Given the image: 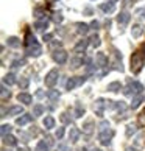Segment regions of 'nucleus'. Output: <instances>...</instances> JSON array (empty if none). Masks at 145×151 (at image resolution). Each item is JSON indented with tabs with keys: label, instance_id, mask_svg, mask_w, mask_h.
Wrapping results in <instances>:
<instances>
[{
	"label": "nucleus",
	"instance_id": "obj_1",
	"mask_svg": "<svg viewBox=\"0 0 145 151\" xmlns=\"http://www.w3.org/2000/svg\"><path fill=\"white\" fill-rule=\"evenodd\" d=\"M142 65H144V56H142V53L137 52L131 56V72L133 73H139Z\"/></svg>",
	"mask_w": 145,
	"mask_h": 151
},
{
	"label": "nucleus",
	"instance_id": "obj_2",
	"mask_svg": "<svg viewBox=\"0 0 145 151\" xmlns=\"http://www.w3.org/2000/svg\"><path fill=\"white\" fill-rule=\"evenodd\" d=\"M142 91H144V87H142L141 83H130V84L125 87L123 93L125 95H141Z\"/></svg>",
	"mask_w": 145,
	"mask_h": 151
},
{
	"label": "nucleus",
	"instance_id": "obj_3",
	"mask_svg": "<svg viewBox=\"0 0 145 151\" xmlns=\"http://www.w3.org/2000/svg\"><path fill=\"white\" fill-rule=\"evenodd\" d=\"M105 108H114L113 101H109V100L106 101V100H103V98H98L97 101H95V112H97L98 115H102Z\"/></svg>",
	"mask_w": 145,
	"mask_h": 151
},
{
	"label": "nucleus",
	"instance_id": "obj_4",
	"mask_svg": "<svg viewBox=\"0 0 145 151\" xmlns=\"http://www.w3.org/2000/svg\"><path fill=\"white\" fill-rule=\"evenodd\" d=\"M58 70L56 69H53V70H50L48 73H47V76H45V86H48V87H53L55 84L58 83Z\"/></svg>",
	"mask_w": 145,
	"mask_h": 151
},
{
	"label": "nucleus",
	"instance_id": "obj_5",
	"mask_svg": "<svg viewBox=\"0 0 145 151\" xmlns=\"http://www.w3.org/2000/svg\"><path fill=\"white\" fill-rule=\"evenodd\" d=\"M114 136V132L111 131V129H106V131H102L98 134V140L102 145H105V147H108V145L111 143V139H113Z\"/></svg>",
	"mask_w": 145,
	"mask_h": 151
},
{
	"label": "nucleus",
	"instance_id": "obj_6",
	"mask_svg": "<svg viewBox=\"0 0 145 151\" xmlns=\"http://www.w3.org/2000/svg\"><path fill=\"white\" fill-rule=\"evenodd\" d=\"M53 59H55V63H58V64H64L66 61H67V52L63 50V48L55 50L53 52Z\"/></svg>",
	"mask_w": 145,
	"mask_h": 151
},
{
	"label": "nucleus",
	"instance_id": "obj_7",
	"mask_svg": "<svg viewBox=\"0 0 145 151\" xmlns=\"http://www.w3.org/2000/svg\"><path fill=\"white\" fill-rule=\"evenodd\" d=\"M86 78H83V76H75V78H70V80L67 81V84H66V87H67V91H74V89L76 86H81L83 83H84Z\"/></svg>",
	"mask_w": 145,
	"mask_h": 151
},
{
	"label": "nucleus",
	"instance_id": "obj_8",
	"mask_svg": "<svg viewBox=\"0 0 145 151\" xmlns=\"http://www.w3.org/2000/svg\"><path fill=\"white\" fill-rule=\"evenodd\" d=\"M106 64H108L106 55H105V53H97V56H95V65H98V67H105Z\"/></svg>",
	"mask_w": 145,
	"mask_h": 151
},
{
	"label": "nucleus",
	"instance_id": "obj_9",
	"mask_svg": "<svg viewBox=\"0 0 145 151\" xmlns=\"http://www.w3.org/2000/svg\"><path fill=\"white\" fill-rule=\"evenodd\" d=\"M144 33V27L141 24H136V25H133V28H131V36L137 39V37H141V35Z\"/></svg>",
	"mask_w": 145,
	"mask_h": 151
},
{
	"label": "nucleus",
	"instance_id": "obj_10",
	"mask_svg": "<svg viewBox=\"0 0 145 151\" xmlns=\"http://www.w3.org/2000/svg\"><path fill=\"white\" fill-rule=\"evenodd\" d=\"M130 19H131V16H130V13H126V11H123V13H120L117 16V22H119L120 25H126L128 22H130Z\"/></svg>",
	"mask_w": 145,
	"mask_h": 151
},
{
	"label": "nucleus",
	"instance_id": "obj_11",
	"mask_svg": "<svg viewBox=\"0 0 145 151\" xmlns=\"http://www.w3.org/2000/svg\"><path fill=\"white\" fill-rule=\"evenodd\" d=\"M27 53L30 55V56H39V55L42 53V48H41V45H33V47H27Z\"/></svg>",
	"mask_w": 145,
	"mask_h": 151
},
{
	"label": "nucleus",
	"instance_id": "obj_12",
	"mask_svg": "<svg viewBox=\"0 0 145 151\" xmlns=\"http://www.w3.org/2000/svg\"><path fill=\"white\" fill-rule=\"evenodd\" d=\"M31 119H33L31 115L24 114V115H20L19 119L16 120V125H17V126H24V125H27V123H30V122H31Z\"/></svg>",
	"mask_w": 145,
	"mask_h": 151
},
{
	"label": "nucleus",
	"instance_id": "obj_13",
	"mask_svg": "<svg viewBox=\"0 0 145 151\" xmlns=\"http://www.w3.org/2000/svg\"><path fill=\"white\" fill-rule=\"evenodd\" d=\"M47 27H48V20L42 19V20H38L35 24V30L36 31H44V30H47Z\"/></svg>",
	"mask_w": 145,
	"mask_h": 151
},
{
	"label": "nucleus",
	"instance_id": "obj_14",
	"mask_svg": "<svg viewBox=\"0 0 145 151\" xmlns=\"http://www.w3.org/2000/svg\"><path fill=\"white\" fill-rule=\"evenodd\" d=\"M78 137H80V131H78V128H70V131H69V140L72 143H75L78 140Z\"/></svg>",
	"mask_w": 145,
	"mask_h": 151
},
{
	"label": "nucleus",
	"instance_id": "obj_15",
	"mask_svg": "<svg viewBox=\"0 0 145 151\" xmlns=\"http://www.w3.org/2000/svg\"><path fill=\"white\" fill-rule=\"evenodd\" d=\"M102 11L103 13H106V14H111V13H114V9H115V5L114 3H111V2H108V3H102Z\"/></svg>",
	"mask_w": 145,
	"mask_h": 151
},
{
	"label": "nucleus",
	"instance_id": "obj_16",
	"mask_svg": "<svg viewBox=\"0 0 145 151\" xmlns=\"http://www.w3.org/2000/svg\"><path fill=\"white\" fill-rule=\"evenodd\" d=\"M17 100H19L20 103H24V104H30V103H31V95L22 92V93L17 95Z\"/></svg>",
	"mask_w": 145,
	"mask_h": 151
},
{
	"label": "nucleus",
	"instance_id": "obj_17",
	"mask_svg": "<svg viewBox=\"0 0 145 151\" xmlns=\"http://www.w3.org/2000/svg\"><path fill=\"white\" fill-rule=\"evenodd\" d=\"M87 44H89V41H87V39H83V41H80V42H78L76 45H75V52H76V53H81V52H84V50H86V47H87Z\"/></svg>",
	"mask_w": 145,
	"mask_h": 151
},
{
	"label": "nucleus",
	"instance_id": "obj_18",
	"mask_svg": "<svg viewBox=\"0 0 145 151\" xmlns=\"http://www.w3.org/2000/svg\"><path fill=\"white\" fill-rule=\"evenodd\" d=\"M20 114H24V108H22V106H13V108L8 111V115H9V117L20 115Z\"/></svg>",
	"mask_w": 145,
	"mask_h": 151
},
{
	"label": "nucleus",
	"instance_id": "obj_19",
	"mask_svg": "<svg viewBox=\"0 0 145 151\" xmlns=\"http://www.w3.org/2000/svg\"><path fill=\"white\" fill-rule=\"evenodd\" d=\"M81 65H83V58H78L76 56V58H72L70 59V69L75 70V69H78V67H81Z\"/></svg>",
	"mask_w": 145,
	"mask_h": 151
},
{
	"label": "nucleus",
	"instance_id": "obj_20",
	"mask_svg": "<svg viewBox=\"0 0 145 151\" xmlns=\"http://www.w3.org/2000/svg\"><path fill=\"white\" fill-rule=\"evenodd\" d=\"M6 42H8V45L9 47H13V48H17L20 45V41H19V37H16V36H11L6 39Z\"/></svg>",
	"mask_w": 145,
	"mask_h": 151
},
{
	"label": "nucleus",
	"instance_id": "obj_21",
	"mask_svg": "<svg viewBox=\"0 0 145 151\" xmlns=\"http://www.w3.org/2000/svg\"><path fill=\"white\" fill-rule=\"evenodd\" d=\"M14 83H16V76H14V73H8V75H5V76H3V84L13 86Z\"/></svg>",
	"mask_w": 145,
	"mask_h": 151
},
{
	"label": "nucleus",
	"instance_id": "obj_22",
	"mask_svg": "<svg viewBox=\"0 0 145 151\" xmlns=\"http://www.w3.org/2000/svg\"><path fill=\"white\" fill-rule=\"evenodd\" d=\"M76 31L80 33V35H86V33L89 31V25L81 24V22H78V24H76Z\"/></svg>",
	"mask_w": 145,
	"mask_h": 151
},
{
	"label": "nucleus",
	"instance_id": "obj_23",
	"mask_svg": "<svg viewBox=\"0 0 145 151\" xmlns=\"http://www.w3.org/2000/svg\"><path fill=\"white\" fill-rule=\"evenodd\" d=\"M89 42H91V45H92L94 48H97V47H100V44H102V39H100V36L94 35V36H91Z\"/></svg>",
	"mask_w": 145,
	"mask_h": 151
},
{
	"label": "nucleus",
	"instance_id": "obj_24",
	"mask_svg": "<svg viewBox=\"0 0 145 151\" xmlns=\"http://www.w3.org/2000/svg\"><path fill=\"white\" fill-rule=\"evenodd\" d=\"M44 126H45V129H52L55 126V119L53 117H45L44 119Z\"/></svg>",
	"mask_w": 145,
	"mask_h": 151
},
{
	"label": "nucleus",
	"instance_id": "obj_25",
	"mask_svg": "<svg viewBox=\"0 0 145 151\" xmlns=\"http://www.w3.org/2000/svg\"><path fill=\"white\" fill-rule=\"evenodd\" d=\"M3 143L5 145H9V147H14L17 142H16V137H13V136H9V134H8V136L3 137Z\"/></svg>",
	"mask_w": 145,
	"mask_h": 151
},
{
	"label": "nucleus",
	"instance_id": "obj_26",
	"mask_svg": "<svg viewBox=\"0 0 145 151\" xmlns=\"http://www.w3.org/2000/svg\"><path fill=\"white\" fill-rule=\"evenodd\" d=\"M42 112H44V106L42 104H35V106H33V115H35V117L42 115Z\"/></svg>",
	"mask_w": 145,
	"mask_h": 151
},
{
	"label": "nucleus",
	"instance_id": "obj_27",
	"mask_svg": "<svg viewBox=\"0 0 145 151\" xmlns=\"http://www.w3.org/2000/svg\"><path fill=\"white\" fill-rule=\"evenodd\" d=\"M83 131H84L86 134H91L92 131H94V123L89 120V122H86L84 125H83Z\"/></svg>",
	"mask_w": 145,
	"mask_h": 151
},
{
	"label": "nucleus",
	"instance_id": "obj_28",
	"mask_svg": "<svg viewBox=\"0 0 145 151\" xmlns=\"http://www.w3.org/2000/svg\"><path fill=\"white\" fill-rule=\"evenodd\" d=\"M108 91H109V92H119V91H120V83H119V81L111 83V84L108 86Z\"/></svg>",
	"mask_w": 145,
	"mask_h": 151
},
{
	"label": "nucleus",
	"instance_id": "obj_29",
	"mask_svg": "<svg viewBox=\"0 0 145 151\" xmlns=\"http://www.w3.org/2000/svg\"><path fill=\"white\" fill-rule=\"evenodd\" d=\"M81 115H84V108L81 106V103H76V106H75V117L78 119V117H81Z\"/></svg>",
	"mask_w": 145,
	"mask_h": 151
},
{
	"label": "nucleus",
	"instance_id": "obj_30",
	"mask_svg": "<svg viewBox=\"0 0 145 151\" xmlns=\"http://www.w3.org/2000/svg\"><path fill=\"white\" fill-rule=\"evenodd\" d=\"M47 97H48V100H52V101H56V100L59 98V92L58 91H48Z\"/></svg>",
	"mask_w": 145,
	"mask_h": 151
},
{
	"label": "nucleus",
	"instance_id": "obj_31",
	"mask_svg": "<svg viewBox=\"0 0 145 151\" xmlns=\"http://www.w3.org/2000/svg\"><path fill=\"white\" fill-rule=\"evenodd\" d=\"M33 45H38V41L35 39V36H31L28 33L27 35V47H33Z\"/></svg>",
	"mask_w": 145,
	"mask_h": 151
},
{
	"label": "nucleus",
	"instance_id": "obj_32",
	"mask_svg": "<svg viewBox=\"0 0 145 151\" xmlns=\"http://www.w3.org/2000/svg\"><path fill=\"white\" fill-rule=\"evenodd\" d=\"M48 145L44 142V140H41V142H38V145H36V151H48Z\"/></svg>",
	"mask_w": 145,
	"mask_h": 151
},
{
	"label": "nucleus",
	"instance_id": "obj_33",
	"mask_svg": "<svg viewBox=\"0 0 145 151\" xmlns=\"http://www.w3.org/2000/svg\"><path fill=\"white\" fill-rule=\"evenodd\" d=\"M141 103H142V97H141V95H136V97L133 98V101H131V108H133V109H136Z\"/></svg>",
	"mask_w": 145,
	"mask_h": 151
},
{
	"label": "nucleus",
	"instance_id": "obj_34",
	"mask_svg": "<svg viewBox=\"0 0 145 151\" xmlns=\"http://www.w3.org/2000/svg\"><path fill=\"white\" fill-rule=\"evenodd\" d=\"M0 95H2V100H3V101H5V100H6V98H9V91H8V89L6 87H5V86H2V89H0Z\"/></svg>",
	"mask_w": 145,
	"mask_h": 151
},
{
	"label": "nucleus",
	"instance_id": "obj_35",
	"mask_svg": "<svg viewBox=\"0 0 145 151\" xmlns=\"http://www.w3.org/2000/svg\"><path fill=\"white\" fill-rule=\"evenodd\" d=\"M134 132H136V125H128L126 126V136L128 137H131Z\"/></svg>",
	"mask_w": 145,
	"mask_h": 151
},
{
	"label": "nucleus",
	"instance_id": "obj_36",
	"mask_svg": "<svg viewBox=\"0 0 145 151\" xmlns=\"http://www.w3.org/2000/svg\"><path fill=\"white\" fill-rule=\"evenodd\" d=\"M25 64V59H17V61H13V64H11V67H13V69H19V67H22Z\"/></svg>",
	"mask_w": 145,
	"mask_h": 151
},
{
	"label": "nucleus",
	"instance_id": "obj_37",
	"mask_svg": "<svg viewBox=\"0 0 145 151\" xmlns=\"http://www.w3.org/2000/svg\"><path fill=\"white\" fill-rule=\"evenodd\" d=\"M98 128H100V131H106V129H109V122H106V120L100 122Z\"/></svg>",
	"mask_w": 145,
	"mask_h": 151
},
{
	"label": "nucleus",
	"instance_id": "obj_38",
	"mask_svg": "<svg viewBox=\"0 0 145 151\" xmlns=\"http://www.w3.org/2000/svg\"><path fill=\"white\" fill-rule=\"evenodd\" d=\"M61 122H63V123H70V122H72V119L69 117V114H67V112H63V114H61Z\"/></svg>",
	"mask_w": 145,
	"mask_h": 151
},
{
	"label": "nucleus",
	"instance_id": "obj_39",
	"mask_svg": "<svg viewBox=\"0 0 145 151\" xmlns=\"http://www.w3.org/2000/svg\"><path fill=\"white\" fill-rule=\"evenodd\" d=\"M11 132V126L9 125H2V136L5 137L6 134H9Z\"/></svg>",
	"mask_w": 145,
	"mask_h": 151
},
{
	"label": "nucleus",
	"instance_id": "obj_40",
	"mask_svg": "<svg viewBox=\"0 0 145 151\" xmlns=\"http://www.w3.org/2000/svg\"><path fill=\"white\" fill-rule=\"evenodd\" d=\"M17 83H19V86H20L22 89H25L27 86H28V80H27V78H20Z\"/></svg>",
	"mask_w": 145,
	"mask_h": 151
},
{
	"label": "nucleus",
	"instance_id": "obj_41",
	"mask_svg": "<svg viewBox=\"0 0 145 151\" xmlns=\"http://www.w3.org/2000/svg\"><path fill=\"white\" fill-rule=\"evenodd\" d=\"M114 108L119 109V111H123V109H125V103H123V101H117V103L114 104Z\"/></svg>",
	"mask_w": 145,
	"mask_h": 151
},
{
	"label": "nucleus",
	"instance_id": "obj_42",
	"mask_svg": "<svg viewBox=\"0 0 145 151\" xmlns=\"http://www.w3.org/2000/svg\"><path fill=\"white\" fill-rule=\"evenodd\" d=\"M56 139H63V136H64V128H58V131H56Z\"/></svg>",
	"mask_w": 145,
	"mask_h": 151
},
{
	"label": "nucleus",
	"instance_id": "obj_43",
	"mask_svg": "<svg viewBox=\"0 0 145 151\" xmlns=\"http://www.w3.org/2000/svg\"><path fill=\"white\" fill-rule=\"evenodd\" d=\"M63 19H64V17H63L61 14H55V16H53V20L56 22V24H58V22H63Z\"/></svg>",
	"mask_w": 145,
	"mask_h": 151
},
{
	"label": "nucleus",
	"instance_id": "obj_44",
	"mask_svg": "<svg viewBox=\"0 0 145 151\" xmlns=\"http://www.w3.org/2000/svg\"><path fill=\"white\" fill-rule=\"evenodd\" d=\"M98 27H100V22L98 20H94L92 24H91V28H94V30H98Z\"/></svg>",
	"mask_w": 145,
	"mask_h": 151
},
{
	"label": "nucleus",
	"instance_id": "obj_45",
	"mask_svg": "<svg viewBox=\"0 0 145 151\" xmlns=\"http://www.w3.org/2000/svg\"><path fill=\"white\" fill-rule=\"evenodd\" d=\"M20 137H22V140H24V142L30 140V136H28V134H25V132H20Z\"/></svg>",
	"mask_w": 145,
	"mask_h": 151
},
{
	"label": "nucleus",
	"instance_id": "obj_46",
	"mask_svg": "<svg viewBox=\"0 0 145 151\" xmlns=\"http://www.w3.org/2000/svg\"><path fill=\"white\" fill-rule=\"evenodd\" d=\"M58 150H59V151H66V150H67V145L59 143V145H58Z\"/></svg>",
	"mask_w": 145,
	"mask_h": 151
},
{
	"label": "nucleus",
	"instance_id": "obj_47",
	"mask_svg": "<svg viewBox=\"0 0 145 151\" xmlns=\"http://www.w3.org/2000/svg\"><path fill=\"white\" fill-rule=\"evenodd\" d=\"M45 140H47V145H48V147H52V145H53V139L50 137V136H48V137L45 139Z\"/></svg>",
	"mask_w": 145,
	"mask_h": 151
},
{
	"label": "nucleus",
	"instance_id": "obj_48",
	"mask_svg": "<svg viewBox=\"0 0 145 151\" xmlns=\"http://www.w3.org/2000/svg\"><path fill=\"white\" fill-rule=\"evenodd\" d=\"M52 39V35H44V41H50Z\"/></svg>",
	"mask_w": 145,
	"mask_h": 151
},
{
	"label": "nucleus",
	"instance_id": "obj_49",
	"mask_svg": "<svg viewBox=\"0 0 145 151\" xmlns=\"http://www.w3.org/2000/svg\"><path fill=\"white\" fill-rule=\"evenodd\" d=\"M137 14H144L142 17H145V8H142V9H139V11H137Z\"/></svg>",
	"mask_w": 145,
	"mask_h": 151
},
{
	"label": "nucleus",
	"instance_id": "obj_50",
	"mask_svg": "<svg viewBox=\"0 0 145 151\" xmlns=\"http://www.w3.org/2000/svg\"><path fill=\"white\" fill-rule=\"evenodd\" d=\"M61 45V42H52V48H55V47H59Z\"/></svg>",
	"mask_w": 145,
	"mask_h": 151
},
{
	"label": "nucleus",
	"instance_id": "obj_51",
	"mask_svg": "<svg viewBox=\"0 0 145 151\" xmlns=\"http://www.w3.org/2000/svg\"><path fill=\"white\" fill-rule=\"evenodd\" d=\"M125 151H137V148H134V147H128Z\"/></svg>",
	"mask_w": 145,
	"mask_h": 151
},
{
	"label": "nucleus",
	"instance_id": "obj_52",
	"mask_svg": "<svg viewBox=\"0 0 145 151\" xmlns=\"http://www.w3.org/2000/svg\"><path fill=\"white\" fill-rule=\"evenodd\" d=\"M36 97H39V98H42V97H44V92H41V91H39V92H36Z\"/></svg>",
	"mask_w": 145,
	"mask_h": 151
},
{
	"label": "nucleus",
	"instance_id": "obj_53",
	"mask_svg": "<svg viewBox=\"0 0 145 151\" xmlns=\"http://www.w3.org/2000/svg\"><path fill=\"white\" fill-rule=\"evenodd\" d=\"M84 13H86V14H91V13H92V9H91V8H86V9H84Z\"/></svg>",
	"mask_w": 145,
	"mask_h": 151
},
{
	"label": "nucleus",
	"instance_id": "obj_54",
	"mask_svg": "<svg viewBox=\"0 0 145 151\" xmlns=\"http://www.w3.org/2000/svg\"><path fill=\"white\" fill-rule=\"evenodd\" d=\"M130 5V0H123V6H128Z\"/></svg>",
	"mask_w": 145,
	"mask_h": 151
},
{
	"label": "nucleus",
	"instance_id": "obj_55",
	"mask_svg": "<svg viewBox=\"0 0 145 151\" xmlns=\"http://www.w3.org/2000/svg\"><path fill=\"white\" fill-rule=\"evenodd\" d=\"M17 151H27V148H19Z\"/></svg>",
	"mask_w": 145,
	"mask_h": 151
},
{
	"label": "nucleus",
	"instance_id": "obj_56",
	"mask_svg": "<svg viewBox=\"0 0 145 151\" xmlns=\"http://www.w3.org/2000/svg\"><path fill=\"white\" fill-rule=\"evenodd\" d=\"M92 151H102V150H98V148H94Z\"/></svg>",
	"mask_w": 145,
	"mask_h": 151
},
{
	"label": "nucleus",
	"instance_id": "obj_57",
	"mask_svg": "<svg viewBox=\"0 0 145 151\" xmlns=\"http://www.w3.org/2000/svg\"><path fill=\"white\" fill-rule=\"evenodd\" d=\"M80 151H87V150H86V148H81V150H80Z\"/></svg>",
	"mask_w": 145,
	"mask_h": 151
},
{
	"label": "nucleus",
	"instance_id": "obj_58",
	"mask_svg": "<svg viewBox=\"0 0 145 151\" xmlns=\"http://www.w3.org/2000/svg\"><path fill=\"white\" fill-rule=\"evenodd\" d=\"M113 2H114V0H113Z\"/></svg>",
	"mask_w": 145,
	"mask_h": 151
}]
</instances>
